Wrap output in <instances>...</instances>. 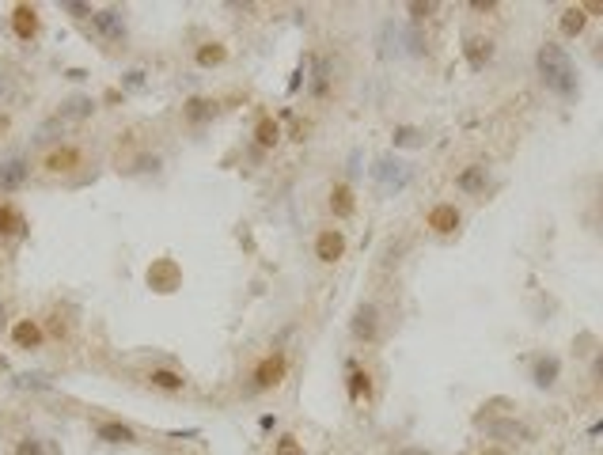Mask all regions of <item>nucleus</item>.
<instances>
[{"mask_svg": "<svg viewBox=\"0 0 603 455\" xmlns=\"http://www.w3.org/2000/svg\"><path fill=\"white\" fill-rule=\"evenodd\" d=\"M535 65H539L543 84L551 87L558 99H577V92H580L577 69H573V61H569V53H565L562 46H554V42H543L539 53H535Z\"/></svg>", "mask_w": 603, "mask_h": 455, "instance_id": "nucleus-1", "label": "nucleus"}, {"mask_svg": "<svg viewBox=\"0 0 603 455\" xmlns=\"http://www.w3.org/2000/svg\"><path fill=\"white\" fill-rule=\"evenodd\" d=\"M284 372H289V357H284V353L262 357L255 364V372H250V391H270V387H277L284 380Z\"/></svg>", "mask_w": 603, "mask_h": 455, "instance_id": "nucleus-2", "label": "nucleus"}, {"mask_svg": "<svg viewBox=\"0 0 603 455\" xmlns=\"http://www.w3.org/2000/svg\"><path fill=\"white\" fill-rule=\"evenodd\" d=\"M372 179H376L380 186H387V190H402V186L410 182V171H406L402 160L383 156V160H376V168H372Z\"/></svg>", "mask_w": 603, "mask_h": 455, "instance_id": "nucleus-3", "label": "nucleus"}, {"mask_svg": "<svg viewBox=\"0 0 603 455\" xmlns=\"http://www.w3.org/2000/svg\"><path fill=\"white\" fill-rule=\"evenodd\" d=\"M353 338L368 341V346L380 338V312H376V304H360L353 312Z\"/></svg>", "mask_w": 603, "mask_h": 455, "instance_id": "nucleus-4", "label": "nucleus"}, {"mask_svg": "<svg viewBox=\"0 0 603 455\" xmlns=\"http://www.w3.org/2000/svg\"><path fill=\"white\" fill-rule=\"evenodd\" d=\"M345 254V236L338 228H326L315 236V258L319 262H338Z\"/></svg>", "mask_w": 603, "mask_h": 455, "instance_id": "nucleus-5", "label": "nucleus"}, {"mask_svg": "<svg viewBox=\"0 0 603 455\" xmlns=\"http://www.w3.org/2000/svg\"><path fill=\"white\" fill-rule=\"evenodd\" d=\"M27 175H31V163H27L23 156L0 163V194H16L19 186L27 182Z\"/></svg>", "mask_w": 603, "mask_h": 455, "instance_id": "nucleus-6", "label": "nucleus"}, {"mask_svg": "<svg viewBox=\"0 0 603 455\" xmlns=\"http://www.w3.org/2000/svg\"><path fill=\"white\" fill-rule=\"evenodd\" d=\"M463 57H467V65H470V72H482V69L493 61V42H489L486 35H470L467 46H463Z\"/></svg>", "mask_w": 603, "mask_h": 455, "instance_id": "nucleus-7", "label": "nucleus"}, {"mask_svg": "<svg viewBox=\"0 0 603 455\" xmlns=\"http://www.w3.org/2000/svg\"><path fill=\"white\" fill-rule=\"evenodd\" d=\"M486 182H489L486 163H470V168L459 171V179H455V186H459L463 194H486Z\"/></svg>", "mask_w": 603, "mask_h": 455, "instance_id": "nucleus-8", "label": "nucleus"}, {"mask_svg": "<svg viewBox=\"0 0 603 455\" xmlns=\"http://www.w3.org/2000/svg\"><path fill=\"white\" fill-rule=\"evenodd\" d=\"M429 228L441 231V236L455 231V228H459V209H455V205H436V209H429Z\"/></svg>", "mask_w": 603, "mask_h": 455, "instance_id": "nucleus-9", "label": "nucleus"}, {"mask_svg": "<svg viewBox=\"0 0 603 455\" xmlns=\"http://www.w3.org/2000/svg\"><path fill=\"white\" fill-rule=\"evenodd\" d=\"M95 437L106 440V444H133L137 432L129 425H122V421H103V425H95Z\"/></svg>", "mask_w": 603, "mask_h": 455, "instance_id": "nucleus-10", "label": "nucleus"}, {"mask_svg": "<svg viewBox=\"0 0 603 455\" xmlns=\"http://www.w3.org/2000/svg\"><path fill=\"white\" fill-rule=\"evenodd\" d=\"M12 27H16L19 38H35V35H38V12H35L31 4H19L16 12H12Z\"/></svg>", "mask_w": 603, "mask_h": 455, "instance_id": "nucleus-11", "label": "nucleus"}, {"mask_svg": "<svg viewBox=\"0 0 603 455\" xmlns=\"http://www.w3.org/2000/svg\"><path fill=\"white\" fill-rule=\"evenodd\" d=\"M92 19H95V27L103 31L111 42H118V38H126V23H122V16L114 12V8H106V12H92Z\"/></svg>", "mask_w": 603, "mask_h": 455, "instance_id": "nucleus-12", "label": "nucleus"}, {"mask_svg": "<svg viewBox=\"0 0 603 455\" xmlns=\"http://www.w3.org/2000/svg\"><path fill=\"white\" fill-rule=\"evenodd\" d=\"M331 209H334V216H353V209H357V202H353V186L349 182H338L334 190H331Z\"/></svg>", "mask_w": 603, "mask_h": 455, "instance_id": "nucleus-13", "label": "nucleus"}, {"mask_svg": "<svg viewBox=\"0 0 603 455\" xmlns=\"http://www.w3.org/2000/svg\"><path fill=\"white\" fill-rule=\"evenodd\" d=\"M486 432H489L493 440H528V437H531V432L524 429L520 421H512V417H509V421H489Z\"/></svg>", "mask_w": 603, "mask_h": 455, "instance_id": "nucleus-14", "label": "nucleus"}, {"mask_svg": "<svg viewBox=\"0 0 603 455\" xmlns=\"http://www.w3.org/2000/svg\"><path fill=\"white\" fill-rule=\"evenodd\" d=\"M585 23H588V12H585L580 4L565 8V12H562V19H558V27H562V35H565V38H577L580 31H585Z\"/></svg>", "mask_w": 603, "mask_h": 455, "instance_id": "nucleus-15", "label": "nucleus"}, {"mask_svg": "<svg viewBox=\"0 0 603 455\" xmlns=\"http://www.w3.org/2000/svg\"><path fill=\"white\" fill-rule=\"evenodd\" d=\"M345 372H349V398H372V375L360 372L353 361L345 364Z\"/></svg>", "mask_w": 603, "mask_h": 455, "instance_id": "nucleus-16", "label": "nucleus"}, {"mask_svg": "<svg viewBox=\"0 0 603 455\" xmlns=\"http://www.w3.org/2000/svg\"><path fill=\"white\" fill-rule=\"evenodd\" d=\"M558 372H562V361H558V357H539V361H535V368H531V380L539 387H551L558 380Z\"/></svg>", "mask_w": 603, "mask_h": 455, "instance_id": "nucleus-17", "label": "nucleus"}, {"mask_svg": "<svg viewBox=\"0 0 603 455\" xmlns=\"http://www.w3.org/2000/svg\"><path fill=\"white\" fill-rule=\"evenodd\" d=\"M148 380H152V387H160V391H182V383H186L182 375L171 372V368H152Z\"/></svg>", "mask_w": 603, "mask_h": 455, "instance_id": "nucleus-18", "label": "nucleus"}, {"mask_svg": "<svg viewBox=\"0 0 603 455\" xmlns=\"http://www.w3.org/2000/svg\"><path fill=\"white\" fill-rule=\"evenodd\" d=\"M255 141H258V148H273V144L281 141V126L273 118H262L255 126Z\"/></svg>", "mask_w": 603, "mask_h": 455, "instance_id": "nucleus-19", "label": "nucleus"}, {"mask_svg": "<svg viewBox=\"0 0 603 455\" xmlns=\"http://www.w3.org/2000/svg\"><path fill=\"white\" fill-rule=\"evenodd\" d=\"M72 163H80V152H76V148H57V152H50L46 168L50 171H69Z\"/></svg>", "mask_w": 603, "mask_h": 455, "instance_id": "nucleus-20", "label": "nucleus"}, {"mask_svg": "<svg viewBox=\"0 0 603 455\" xmlns=\"http://www.w3.org/2000/svg\"><path fill=\"white\" fill-rule=\"evenodd\" d=\"M326 84H331V65H326V57L315 61V80H311V95H326Z\"/></svg>", "mask_w": 603, "mask_h": 455, "instance_id": "nucleus-21", "label": "nucleus"}, {"mask_svg": "<svg viewBox=\"0 0 603 455\" xmlns=\"http://www.w3.org/2000/svg\"><path fill=\"white\" fill-rule=\"evenodd\" d=\"M16 341H19L23 349H31V346H38V341H42V330L27 319V323H19V327H16Z\"/></svg>", "mask_w": 603, "mask_h": 455, "instance_id": "nucleus-22", "label": "nucleus"}, {"mask_svg": "<svg viewBox=\"0 0 603 455\" xmlns=\"http://www.w3.org/2000/svg\"><path fill=\"white\" fill-rule=\"evenodd\" d=\"M216 110V103H209V99H190V103H186V118L190 121H205Z\"/></svg>", "mask_w": 603, "mask_h": 455, "instance_id": "nucleus-23", "label": "nucleus"}, {"mask_svg": "<svg viewBox=\"0 0 603 455\" xmlns=\"http://www.w3.org/2000/svg\"><path fill=\"white\" fill-rule=\"evenodd\" d=\"M228 57L224 53V46H216V42H209L205 50H197V65H221Z\"/></svg>", "mask_w": 603, "mask_h": 455, "instance_id": "nucleus-24", "label": "nucleus"}, {"mask_svg": "<svg viewBox=\"0 0 603 455\" xmlns=\"http://www.w3.org/2000/svg\"><path fill=\"white\" fill-rule=\"evenodd\" d=\"M16 455H46V444H42L38 437H23V440H19V448H16Z\"/></svg>", "mask_w": 603, "mask_h": 455, "instance_id": "nucleus-25", "label": "nucleus"}, {"mask_svg": "<svg viewBox=\"0 0 603 455\" xmlns=\"http://www.w3.org/2000/svg\"><path fill=\"white\" fill-rule=\"evenodd\" d=\"M19 228V213L12 205H0V231H16Z\"/></svg>", "mask_w": 603, "mask_h": 455, "instance_id": "nucleus-26", "label": "nucleus"}, {"mask_svg": "<svg viewBox=\"0 0 603 455\" xmlns=\"http://www.w3.org/2000/svg\"><path fill=\"white\" fill-rule=\"evenodd\" d=\"M273 455H304V448L296 444V437H289V432H284V437L277 440V451H273Z\"/></svg>", "mask_w": 603, "mask_h": 455, "instance_id": "nucleus-27", "label": "nucleus"}, {"mask_svg": "<svg viewBox=\"0 0 603 455\" xmlns=\"http://www.w3.org/2000/svg\"><path fill=\"white\" fill-rule=\"evenodd\" d=\"M394 144H421V133L414 126H402V129H394Z\"/></svg>", "mask_w": 603, "mask_h": 455, "instance_id": "nucleus-28", "label": "nucleus"}, {"mask_svg": "<svg viewBox=\"0 0 603 455\" xmlns=\"http://www.w3.org/2000/svg\"><path fill=\"white\" fill-rule=\"evenodd\" d=\"M433 8H436V4H410V16H414V19H425Z\"/></svg>", "mask_w": 603, "mask_h": 455, "instance_id": "nucleus-29", "label": "nucleus"}, {"mask_svg": "<svg viewBox=\"0 0 603 455\" xmlns=\"http://www.w3.org/2000/svg\"><path fill=\"white\" fill-rule=\"evenodd\" d=\"M592 375H596V380H603V353L596 357V364H592Z\"/></svg>", "mask_w": 603, "mask_h": 455, "instance_id": "nucleus-30", "label": "nucleus"}, {"mask_svg": "<svg viewBox=\"0 0 603 455\" xmlns=\"http://www.w3.org/2000/svg\"><path fill=\"white\" fill-rule=\"evenodd\" d=\"M470 8H475V12H489V8H493V0H475Z\"/></svg>", "mask_w": 603, "mask_h": 455, "instance_id": "nucleus-31", "label": "nucleus"}, {"mask_svg": "<svg viewBox=\"0 0 603 455\" xmlns=\"http://www.w3.org/2000/svg\"><path fill=\"white\" fill-rule=\"evenodd\" d=\"M399 455H433V451H425V448H402Z\"/></svg>", "mask_w": 603, "mask_h": 455, "instance_id": "nucleus-32", "label": "nucleus"}, {"mask_svg": "<svg viewBox=\"0 0 603 455\" xmlns=\"http://www.w3.org/2000/svg\"><path fill=\"white\" fill-rule=\"evenodd\" d=\"M4 327H8V307L0 304V330H4Z\"/></svg>", "mask_w": 603, "mask_h": 455, "instance_id": "nucleus-33", "label": "nucleus"}, {"mask_svg": "<svg viewBox=\"0 0 603 455\" xmlns=\"http://www.w3.org/2000/svg\"><path fill=\"white\" fill-rule=\"evenodd\" d=\"M8 129V118H0V133H4Z\"/></svg>", "mask_w": 603, "mask_h": 455, "instance_id": "nucleus-34", "label": "nucleus"}, {"mask_svg": "<svg viewBox=\"0 0 603 455\" xmlns=\"http://www.w3.org/2000/svg\"><path fill=\"white\" fill-rule=\"evenodd\" d=\"M489 455H501V451H489Z\"/></svg>", "mask_w": 603, "mask_h": 455, "instance_id": "nucleus-35", "label": "nucleus"}]
</instances>
